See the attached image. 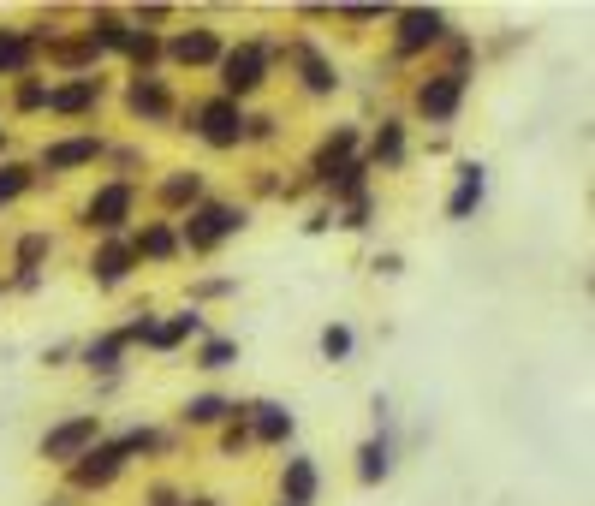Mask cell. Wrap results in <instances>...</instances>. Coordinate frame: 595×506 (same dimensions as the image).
I'll list each match as a JSON object with an SVG mask.
<instances>
[{
	"label": "cell",
	"instance_id": "cell-1",
	"mask_svg": "<svg viewBox=\"0 0 595 506\" xmlns=\"http://www.w3.org/2000/svg\"><path fill=\"white\" fill-rule=\"evenodd\" d=\"M143 447H155V435H149V429H143V435H125V441H114V447H90V453H84V465H78V483H84V489L114 483L119 471H125V459H131V453H143Z\"/></svg>",
	"mask_w": 595,
	"mask_h": 506
},
{
	"label": "cell",
	"instance_id": "cell-2",
	"mask_svg": "<svg viewBox=\"0 0 595 506\" xmlns=\"http://www.w3.org/2000/svg\"><path fill=\"white\" fill-rule=\"evenodd\" d=\"M96 417H66V423H54L48 435H42V459H54V465H78L90 447H96Z\"/></svg>",
	"mask_w": 595,
	"mask_h": 506
},
{
	"label": "cell",
	"instance_id": "cell-3",
	"mask_svg": "<svg viewBox=\"0 0 595 506\" xmlns=\"http://www.w3.org/2000/svg\"><path fill=\"white\" fill-rule=\"evenodd\" d=\"M238 227H244V209H233V203H203V209L185 221V245H191V251H215Z\"/></svg>",
	"mask_w": 595,
	"mask_h": 506
},
{
	"label": "cell",
	"instance_id": "cell-4",
	"mask_svg": "<svg viewBox=\"0 0 595 506\" xmlns=\"http://www.w3.org/2000/svg\"><path fill=\"white\" fill-rule=\"evenodd\" d=\"M262 78H268V54H262L256 42H244V48H233V54L221 60V84H227V102L250 96Z\"/></svg>",
	"mask_w": 595,
	"mask_h": 506
},
{
	"label": "cell",
	"instance_id": "cell-5",
	"mask_svg": "<svg viewBox=\"0 0 595 506\" xmlns=\"http://www.w3.org/2000/svg\"><path fill=\"white\" fill-rule=\"evenodd\" d=\"M84 221H90L96 233H119V227L131 221V185H102V191L84 203Z\"/></svg>",
	"mask_w": 595,
	"mask_h": 506
},
{
	"label": "cell",
	"instance_id": "cell-6",
	"mask_svg": "<svg viewBox=\"0 0 595 506\" xmlns=\"http://www.w3.org/2000/svg\"><path fill=\"white\" fill-rule=\"evenodd\" d=\"M197 131L215 143V149H233L238 137H244V114H238V102H209V108H197Z\"/></svg>",
	"mask_w": 595,
	"mask_h": 506
},
{
	"label": "cell",
	"instance_id": "cell-7",
	"mask_svg": "<svg viewBox=\"0 0 595 506\" xmlns=\"http://www.w3.org/2000/svg\"><path fill=\"white\" fill-rule=\"evenodd\" d=\"M459 96H465V72H441V78H429V84L417 90V108H423L429 120H453Z\"/></svg>",
	"mask_w": 595,
	"mask_h": 506
},
{
	"label": "cell",
	"instance_id": "cell-8",
	"mask_svg": "<svg viewBox=\"0 0 595 506\" xmlns=\"http://www.w3.org/2000/svg\"><path fill=\"white\" fill-rule=\"evenodd\" d=\"M447 36V12H405L399 18V48L417 54V48H435Z\"/></svg>",
	"mask_w": 595,
	"mask_h": 506
},
{
	"label": "cell",
	"instance_id": "cell-9",
	"mask_svg": "<svg viewBox=\"0 0 595 506\" xmlns=\"http://www.w3.org/2000/svg\"><path fill=\"white\" fill-rule=\"evenodd\" d=\"M96 155H102L96 137H66V143H48V149H42V167H48V173H66V167L96 161Z\"/></svg>",
	"mask_w": 595,
	"mask_h": 506
},
{
	"label": "cell",
	"instance_id": "cell-10",
	"mask_svg": "<svg viewBox=\"0 0 595 506\" xmlns=\"http://www.w3.org/2000/svg\"><path fill=\"white\" fill-rule=\"evenodd\" d=\"M197 328H203V316H197V310H185V316H173V322H149V328H143V346L173 352V346H179V340H191Z\"/></svg>",
	"mask_w": 595,
	"mask_h": 506
},
{
	"label": "cell",
	"instance_id": "cell-11",
	"mask_svg": "<svg viewBox=\"0 0 595 506\" xmlns=\"http://www.w3.org/2000/svg\"><path fill=\"white\" fill-rule=\"evenodd\" d=\"M131 262H137V251H131V245H102V251L90 256V274H96V280H102V286H119V280H125V274H131Z\"/></svg>",
	"mask_w": 595,
	"mask_h": 506
},
{
	"label": "cell",
	"instance_id": "cell-12",
	"mask_svg": "<svg viewBox=\"0 0 595 506\" xmlns=\"http://www.w3.org/2000/svg\"><path fill=\"white\" fill-rule=\"evenodd\" d=\"M96 96H102V84H96V78H78V84H60V90H48V108H54V114H84Z\"/></svg>",
	"mask_w": 595,
	"mask_h": 506
},
{
	"label": "cell",
	"instance_id": "cell-13",
	"mask_svg": "<svg viewBox=\"0 0 595 506\" xmlns=\"http://www.w3.org/2000/svg\"><path fill=\"white\" fill-rule=\"evenodd\" d=\"M476 203H482V167L465 161V167H459V191H453V203H447V221H465Z\"/></svg>",
	"mask_w": 595,
	"mask_h": 506
},
{
	"label": "cell",
	"instance_id": "cell-14",
	"mask_svg": "<svg viewBox=\"0 0 595 506\" xmlns=\"http://www.w3.org/2000/svg\"><path fill=\"white\" fill-rule=\"evenodd\" d=\"M316 501V465L310 459H286V506Z\"/></svg>",
	"mask_w": 595,
	"mask_h": 506
},
{
	"label": "cell",
	"instance_id": "cell-15",
	"mask_svg": "<svg viewBox=\"0 0 595 506\" xmlns=\"http://www.w3.org/2000/svg\"><path fill=\"white\" fill-rule=\"evenodd\" d=\"M215 30H191V36H173V60H185V66H203V60H215Z\"/></svg>",
	"mask_w": 595,
	"mask_h": 506
},
{
	"label": "cell",
	"instance_id": "cell-16",
	"mask_svg": "<svg viewBox=\"0 0 595 506\" xmlns=\"http://www.w3.org/2000/svg\"><path fill=\"white\" fill-rule=\"evenodd\" d=\"M250 411H256L250 423H256L262 441H286V435H292V411H286V405H268V399H262V405H250Z\"/></svg>",
	"mask_w": 595,
	"mask_h": 506
},
{
	"label": "cell",
	"instance_id": "cell-17",
	"mask_svg": "<svg viewBox=\"0 0 595 506\" xmlns=\"http://www.w3.org/2000/svg\"><path fill=\"white\" fill-rule=\"evenodd\" d=\"M357 477L363 483H381L387 477V441H363L357 447Z\"/></svg>",
	"mask_w": 595,
	"mask_h": 506
},
{
	"label": "cell",
	"instance_id": "cell-18",
	"mask_svg": "<svg viewBox=\"0 0 595 506\" xmlns=\"http://www.w3.org/2000/svg\"><path fill=\"white\" fill-rule=\"evenodd\" d=\"M119 352H125V340H119V334H102V340L84 346V364H90V370H119Z\"/></svg>",
	"mask_w": 595,
	"mask_h": 506
},
{
	"label": "cell",
	"instance_id": "cell-19",
	"mask_svg": "<svg viewBox=\"0 0 595 506\" xmlns=\"http://www.w3.org/2000/svg\"><path fill=\"white\" fill-rule=\"evenodd\" d=\"M233 405L227 399H215V393H203V399H185V423H221Z\"/></svg>",
	"mask_w": 595,
	"mask_h": 506
},
{
	"label": "cell",
	"instance_id": "cell-20",
	"mask_svg": "<svg viewBox=\"0 0 595 506\" xmlns=\"http://www.w3.org/2000/svg\"><path fill=\"white\" fill-rule=\"evenodd\" d=\"M131 108H137V114H167V96H161V84H155V78L131 84Z\"/></svg>",
	"mask_w": 595,
	"mask_h": 506
},
{
	"label": "cell",
	"instance_id": "cell-21",
	"mask_svg": "<svg viewBox=\"0 0 595 506\" xmlns=\"http://www.w3.org/2000/svg\"><path fill=\"white\" fill-rule=\"evenodd\" d=\"M24 60H30V42L12 36V30H0V72H24Z\"/></svg>",
	"mask_w": 595,
	"mask_h": 506
},
{
	"label": "cell",
	"instance_id": "cell-22",
	"mask_svg": "<svg viewBox=\"0 0 595 506\" xmlns=\"http://www.w3.org/2000/svg\"><path fill=\"white\" fill-rule=\"evenodd\" d=\"M90 36H96L102 48H125V24H119L114 12H96V24H90Z\"/></svg>",
	"mask_w": 595,
	"mask_h": 506
},
{
	"label": "cell",
	"instance_id": "cell-23",
	"mask_svg": "<svg viewBox=\"0 0 595 506\" xmlns=\"http://www.w3.org/2000/svg\"><path fill=\"white\" fill-rule=\"evenodd\" d=\"M322 358H352V328H322Z\"/></svg>",
	"mask_w": 595,
	"mask_h": 506
},
{
	"label": "cell",
	"instance_id": "cell-24",
	"mask_svg": "<svg viewBox=\"0 0 595 506\" xmlns=\"http://www.w3.org/2000/svg\"><path fill=\"white\" fill-rule=\"evenodd\" d=\"M131 251H137V256H173V233H167V227H149Z\"/></svg>",
	"mask_w": 595,
	"mask_h": 506
},
{
	"label": "cell",
	"instance_id": "cell-25",
	"mask_svg": "<svg viewBox=\"0 0 595 506\" xmlns=\"http://www.w3.org/2000/svg\"><path fill=\"white\" fill-rule=\"evenodd\" d=\"M304 84H310L316 96H328V90H334L340 78H334V66H322V60H304Z\"/></svg>",
	"mask_w": 595,
	"mask_h": 506
},
{
	"label": "cell",
	"instance_id": "cell-26",
	"mask_svg": "<svg viewBox=\"0 0 595 506\" xmlns=\"http://www.w3.org/2000/svg\"><path fill=\"white\" fill-rule=\"evenodd\" d=\"M405 155V137H399V126H381V137H375V161H399Z\"/></svg>",
	"mask_w": 595,
	"mask_h": 506
},
{
	"label": "cell",
	"instance_id": "cell-27",
	"mask_svg": "<svg viewBox=\"0 0 595 506\" xmlns=\"http://www.w3.org/2000/svg\"><path fill=\"white\" fill-rule=\"evenodd\" d=\"M30 185V167H0V203H12Z\"/></svg>",
	"mask_w": 595,
	"mask_h": 506
},
{
	"label": "cell",
	"instance_id": "cell-28",
	"mask_svg": "<svg viewBox=\"0 0 595 506\" xmlns=\"http://www.w3.org/2000/svg\"><path fill=\"white\" fill-rule=\"evenodd\" d=\"M233 340H209V346H203V370H227V364H233Z\"/></svg>",
	"mask_w": 595,
	"mask_h": 506
},
{
	"label": "cell",
	"instance_id": "cell-29",
	"mask_svg": "<svg viewBox=\"0 0 595 506\" xmlns=\"http://www.w3.org/2000/svg\"><path fill=\"white\" fill-rule=\"evenodd\" d=\"M161 197H167V203H185V197H197V173H191V179H185V173H179V179H167V185H161Z\"/></svg>",
	"mask_w": 595,
	"mask_h": 506
},
{
	"label": "cell",
	"instance_id": "cell-30",
	"mask_svg": "<svg viewBox=\"0 0 595 506\" xmlns=\"http://www.w3.org/2000/svg\"><path fill=\"white\" fill-rule=\"evenodd\" d=\"M340 18H346V24H375V18H381V6H346Z\"/></svg>",
	"mask_w": 595,
	"mask_h": 506
},
{
	"label": "cell",
	"instance_id": "cell-31",
	"mask_svg": "<svg viewBox=\"0 0 595 506\" xmlns=\"http://www.w3.org/2000/svg\"><path fill=\"white\" fill-rule=\"evenodd\" d=\"M48 251V239H42V233H36V239H24V245H18V262H24V268H30V262H36V256Z\"/></svg>",
	"mask_w": 595,
	"mask_h": 506
},
{
	"label": "cell",
	"instance_id": "cell-32",
	"mask_svg": "<svg viewBox=\"0 0 595 506\" xmlns=\"http://www.w3.org/2000/svg\"><path fill=\"white\" fill-rule=\"evenodd\" d=\"M42 102H48V90H42V84H24V90H18V108H42Z\"/></svg>",
	"mask_w": 595,
	"mask_h": 506
}]
</instances>
